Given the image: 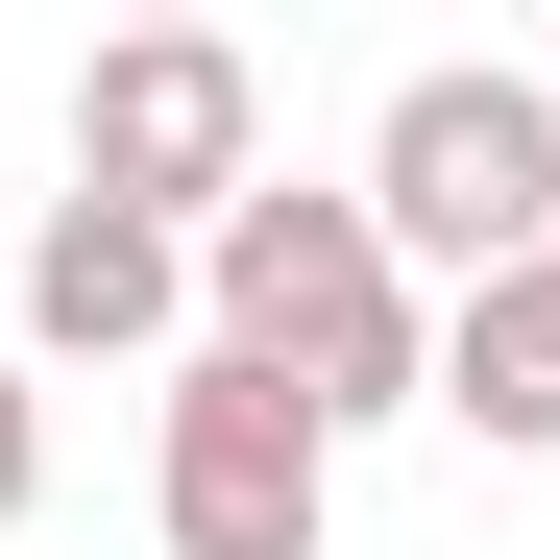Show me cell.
<instances>
[{
    "instance_id": "cell-1",
    "label": "cell",
    "mask_w": 560,
    "mask_h": 560,
    "mask_svg": "<svg viewBox=\"0 0 560 560\" xmlns=\"http://www.w3.org/2000/svg\"><path fill=\"white\" fill-rule=\"evenodd\" d=\"M196 317H220V365H268L317 439L439 415V317H415V268L365 244V196H293V171H244V196L196 220Z\"/></svg>"
},
{
    "instance_id": "cell-2",
    "label": "cell",
    "mask_w": 560,
    "mask_h": 560,
    "mask_svg": "<svg viewBox=\"0 0 560 560\" xmlns=\"http://www.w3.org/2000/svg\"><path fill=\"white\" fill-rule=\"evenodd\" d=\"M341 196H365V244H390V268L512 293V268L560 244V98H536V73H488V49H463V73H390V122H365Z\"/></svg>"
},
{
    "instance_id": "cell-3",
    "label": "cell",
    "mask_w": 560,
    "mask_h": 560,
    "mask_svg": "<svg viewBox=\"0 0 560 560\" xmlns=\"http://www.w3.org/2000/svg\"><path fill=\"white\" fill-rule=\"evenodd\" d=\"M244 171H268V73L220 25H122L98 73H73V196H98V220H171V244H196Z\"/></svg>"
},
{
    "instance_id": "cell-4",
    "label": "cell",
    "mask_w": 560,
    "mask_h": 560,
    "mask_svg": "<svg viewBox=\"0 0 560 560\" xmlns=\"http://www.w3.org/2000/svg\"><path fill=\"white\" fill-rule=\"evenodd\" d=\"M147 512H171V560H317L341 536V439L268 390V365H171V415H147Z\"/></svg>"
},
{
    "instance_id": "cell-5",
    "label": "cell",
    "mask_w": 560,
    "mask_h": 560,
    "mask_svg": "<svg viewBox=\"0 0 560 560\" xmlns=\"http://www.w3.org/2000/svg\"><path fill=\"white\" fill-rule=\"evenodd\" d=\"M171 317H196V244H171V220H98V196L25 220V341H49V365H122V341H171Z\"/></svg>"
},
{
    "instance_id": "cell-6",
    "label": "cell",
    "mask_w": 560,
    "mask_h": 560,
    "mask_svg": "<svg viewBox=\"0 0 560 560\" xmlns=\"http://www.w3.org/2000/svg\"><path fill=\"white\" fill-rule=\"evenodd\" d=\"M439 415L488 439V463H560V244L512 268V293H463V317H439Z\"/></svg>"
},
{
    "instance_id": "cell-7",
    "label": "cell",
    "mask_w": 560,
    "mask_h": 560,
    "mask_svg": "<svg viewBox=\"0 0 560 560\" xmlns=\"http://www.w3.org/2000/svg\"><path fill=\"white\" fill-rule=\"evenodd\" d=\"M25 488H49V390H25V341H0V536H25Z\"/></svg>"
}]
</instances>
